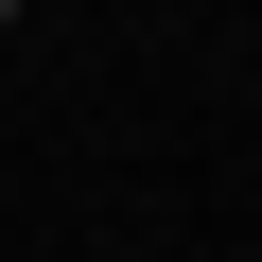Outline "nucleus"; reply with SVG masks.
<instances>
[{
	"instance_id": "nucleus-1",
	"label": "nucleus",
	"mask_w": 262,
	"mask_h": 262,
	"mask_svg": "<svg viewBox=\"0 0 262 262\" xmlns=\"http://www.w3.org/2000/svg\"><path fill=\"white\" fill-rule=\"evenodd\" d=\"M0 35H18V0H0Z\"/></svg>"
}]
</instances>
